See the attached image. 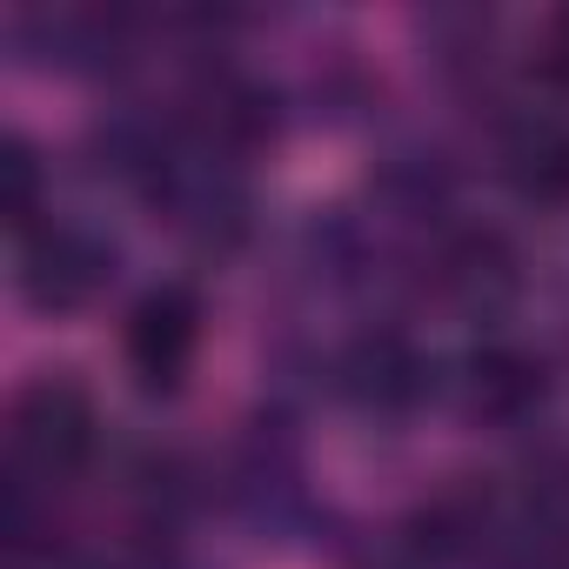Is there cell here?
Listing matches in <instances>:
<instances>
[{"instance_id": "8fae6325", "label": "cell", "mask_w": 569, "mask_h": 569, "mask_svg": "<svg viewBox=\"0 0 569 569\" xmlns=\"http://www.w3.org/2000/svg\"><path fill=\"white\" fill-rule=\"evenodd\" d=\"M529 68H536V81H549V88L569 94V8H556V14L536 21V34H529Z\"/></svg>"}, {"instance_id": "7c38bea8", "label": "cell", "mask_w": 569, "mask_h": 569, "mask_svg": "<svg viewBox=\"0 0 569 569\" xmlns=\"http://www.w3.org/2000/svg\"><path fill=\"white\" fill-rule=\"evenodd\" d=\"M148 569H188V562H174V556H154V562H148Z\"/></svg>"}, {"instance_id": "7a4b0ae2", "label": "cell", "mask_w": 569, "mask_h": 569, "mask_svg": "<svg viewBox=\"0 0 569 569\" xmlns=\"http://www.w3.org/2000/svg\"><path fill=\"white\" fill-rule=\"evenodd\" d=\"M114 268H121V248L88 221H41L34 234H21V296L41 316H74L101 302Z\"/></svg>"}, {"instance_id": "52a82bcc", "label": "cell", "mask_w": 569, "mask_h": 569, "mask_svg": "<svg viewBox=\"0 0 569 569\" xmlns=\"http://www.w3.org/2000/svg\"><path fill=\"white\" fill-rule=\"evenodd\" d=\"M402 536H409L416 562H462V556H482L502 536V502L482 482H449L429 502H416Z\"/></svg>"}, {"instance_id": "8992f818", "label": "cell", "mask_w": 569, "mask_h": 569, "mask_svg": "<svg viewBox=\"0 0 569 569\" xmlns=\"http://www.w3.org/2000/svg\"><path fill=\"white\" fill-rule=\"evenodd\" d=\"M429 281H436V296H449L456 309H482L489 316V309H502L522 289V261H516V248L496 228H462V234L436 241Z\"/></svg>"}, {"instance_id": "3957f363", "label": "cell", "mask_w": 569, "mask_h": 569, "mask_svg": "<svg viewBox=\"0 0 569 569\" xmlns=\"http://www.w3.org/2000/svg\"><path fill=\"white\" fill-rule=\"evenodd\" d=\"M194 349H201V302H194V289H181V281L148 289L121 322V356H128V369H134V382L148 396H174Z\"/></svg>"}, {"instance_id": "9c48e42d", "label": "cell", "mask_w": 569, "mask_h": 569, "mask_svg": "<svg viewBox=\"0 0 569 569\" xmlns=\"http://www.w3.org/2000/svg\"><path fill=\"white\" fill-rule=\"evenodd\" d=\"M522 516L529 529H549L569 542V442H542L522 462Z\"/></svg>"}, {"instance_id": "277c9868", "label": "cell", "mask_w": 569, "mask_h": 569, "mask_svg": "<svg viewBox=\"0 0 569 569\" xmlns=\"http://www.w3.org/2000/svg\"><path fill=\"white\" fill-rule=\"evenodd\" d=\"M449 389H456V409L469 422H482V429H522L542 409V396H549V369H542L536 349L496 336V342H476L456 362Z\"/></svg>"}, {"instance_id": "5b68a950", "label": "cell", "mask_w": 569, "mask_h": 569, "mask_svg": "<svg viewBox=\"0 0 569 569\" xmlns=\"http://www.w3.org/2000/svg\"><path fill=\"white\" fill-rule=\"evenodd\" d=\"M336 382H342V396H349L356 409L402 416V409H416V402L429 396L436 369H429V356H422L402 329H369V336H356V342L342 349Z\"/></svg>"}, {"instance_id": "ba28073f", "label": "cell", "mask_w": 569, "mask_h": 569, "mask_svg": "<svg viewBox=\"0 0 569 569\" xmlns=\"http://www.w3.org/2000/svg\"><path fill=\"white\" fill-rule=\"evenodd\" d=\"M502 174L522 201H569V128L556 114H516L502 128Z\"/></svg>"}, {"instance_id": "6da1fadb", "label": "cell", "mask_w": 569, "mask_h": 569, "mask_svg": "<svg viewBox=\"0 0 569 569\" xmlns=\"http://www.w3.org/2000/svg\"><path fill=\"white\" fill-rule=\"evenodd\" d=\"M8 442H14V469L21 482H68L88 469V456L101 449V409L74 376H34L14 389L8 409Z\"/></svg>"}, {"instance_id": "30bf717a", "label": "cell", "mask_w": 569, "mask_h": 569, "mask_svg": "<svg viewBox=\"0 0 569 569\" xmlns=\"http://www.w3.org/2000/svg\"><path fill=\"white\" fill-rule=\"evenodd\" d=\"M41 201H48L41 148L28 134H8V141H0V214H8V228L34 234L41 228Z\"/></svg>"}]
</instances>
